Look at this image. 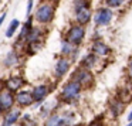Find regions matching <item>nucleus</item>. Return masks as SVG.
Segmentation results:
<instances>
[{"mask_svg": "<svg viewBox=\"0 0 132 126\" xmlns=\"http://www.w3.org/2000/svg\"><path fill=\"white\" fill-rule=\"evenodd\" d=\"M81 88H82V86H81L77 81H74V79L70 81V82H67L65 85H64L60 98L64 101V102H72V101H75L78 96H80Z\"/></svg>", "mask_w": 132, "mask_h": 126, "instance_id": "obj_1", "label": "nucleus"}, {"mask_svg": "<svg viewBox=\"0 0 132 126\" xmlns=\"http://www.w3.org/2000/svg\"><path fill=\"white\" fill-rule=\"evenodd\" d=\"M54 17V6L50 3H41L37 7V12H36V20L38 23L47 24L53 20Z\"/></svg>", "mask_w": 132, "mask_h": 126, "instance_id": "obj_2", "label": "nucleus"}, {"mask_svg": "<svg viewBox=\"0 0 132 126\" xmlns=\"http://www.w3.org/2000/svg\"><path fill=\"white\" fill-rule=\"evenodd\" d=\"M75 19L81 26L87 24L91 20V12L87 6L85 0H78L77 4H75Z\"/></svg>", "mask_w": 132, "mask_h": 126, "instance_id": "obj_3", "label": "nucleus"}, {"mask_svg": "<svg viewBox=\"0 0 132 126\" xmlns=\"http://www.w3.org/2000/svg\"><path fill=\"white\" fill-rule=\"evenodd\" d=\"M84 35H85V30L81 24H77V26L70 27V30L67 31V41L72 44V46H78L81 44Z\"/></svg>", "mask_w": 132, "mask_h": 126, "instance_id": "obj_4", "label": "nucleus"}, {"mask_svg": "<svg viewBox=\"0 0 132 126\" xmlns=\"http://www.w3.org/2000/svg\"><path fill=\"white\" fill-rule=\"evenodd\" d=\"M72 79L77 81L81 86H89L92 82H94V78H92V74L88 71L87 68H80L74 72L72 75Z\"/></svg>", "mask_w": 132, "mask_h": 126, "instance_id": "obj_5", "label": "nucleus"}, {"mask_svg": "<svg viewBox=\"0 0 132 126\" xmlns=\"http://www.w3.org/2000/svg\"><path fill=\"white\" fill-rule=\"evenodd\" d=\"M16 102L14 96H13L12 91L6 89V91H2L0 92V111L4 112V111H10L13 108V103Z\"/></svg>", "mask_w": 132, "mask_h": 126, "instance_id": "obj_6", "label": "nucleus"}, {"mask_svg": "<svg viewBox=\"0 0 132 126\" xmlns=\"http://www.w3.org/2000/svg\"><path fill=\"white\" fill-rule=\"evenodd\" d=\"M111 19H112L111 9H100L98 13L95 14V24L97 26H106V24H109Z\"/></svg>", "mask_w": 132, "mask_h": 126, "instance_id": "obj_7", "label": "nucleus"}, {"mask_svg": "<svg viewBox=\"0 0 132 126\" xmlns=\"http://www.w3.org/2000/svg\"><path fill=\"white\" fill-rule=\"evenodd\" d=\"M14 99H16V102H17L20 106H29V105H31V103L34 102L33 94L31 92H27V91L19 92V94L14 96Z\"/></svg>", "mask_w": 132, "mask_h": 126, "instance_id": "obj_8", "label": "nucleus"}, {"mask_svg": "<svg viewBox=\"0 0 132 126\" xmlns=\"http://www.w3.org/2000/svg\"><path fill=\"white\" fill-rule=\"evenodd\" d=\"M68 69H70V61L67 58H60L55 64V75L58 78H61L68 72Z\"/></svg>", "mask_w": 132, "mask_h": 126, "instance_id": "obj_9", "label": "nucleus"}, {"mask_svg": "<svg viewBox=\"0 0 132 126\" xmlns=\"http://www.w3.org/2000/svg\"><path fill=\"white\" fill-rule=\"evenodd\" d=\"M23 84H24L23 78L19 77V75H14V77H10L9 79L6 81V89L14 92V91H17L19 88H21V85H23Z\"/></svg>", "mask_w": 132, "mask_h": 126, "instance_id": "obj_10", "label": "nucleus"}, {"mask_svg": "<svg viewBox=\"0 0 132 126\" xmlns=\"http://www.w3.org/2000/svg\"><path fill=\"white\" fill-rule=\"evenodd\" d=\"M92 52H94L97 57H102V55H108L109 54V47L106 46L102 41H95L92 44Z\"/></svg>", "mask_w": 132, "mask_h": 126, "instance_id": "obj_11", "label": "nucleus"}, {"mask_svg": "<svg viewBox=\"0 0 132 126\" xmlns=\"http://www.w3.org/2000/svg\"><path fill=\"white\" fill-rule=\"evenodd\" d=\"M33 98H34V101H37V102H43L44 98L48 95V86L46 85H38L36 86L34 89H33Z\"/></svg>", "mask_w": 132, "mask_h": 126, "instance_id": "obj_12", "label": "nucleus"}, {"mask_svg": "<svg viewBox=\"0 0 132 126\" xmlns=\"http://www.w3.org/2000/svg\"><path fill=\"white\" fill-rule=\"evenodd\" d=\"M19 118H20V111L19 109H10L7 112L6 118H4V122L2 126H13L19 120Z\"/></svg>", "mask_w": 132, "mask_h": 126, "instance_id": "obj_13", "label": "nucleus"}, {"mask_svg": "<svg viewBox=\"0 0 132 126\" xmlns=\"http://www.w3.org/2000/svg\"><path fill=\"white\" fill-rule=\"evenodd\" d=\"M44 126H65V119L58 116V115H51V116L46 120Z\"/></svg>", "mask_w": 132, "mask_h": 126, "instance_id": "obj_14", "label": "nucleus"}, {"mask_svg": "<svg viewBox=\"0 0 132 126\" xmlns=\"http://www.w3.org/2000/svg\"><path fill=\"white\" fill-rule=\"evenodd\" d=\"M40 37H41V30L36 29V27H31V30H30L26 35V40L29 41V43H38Z\"/></svg>", "mask_w": 132, "mask_h": 126, "instance_id": "obj_15", "label": "nucleus"}, {"mask_svg": "<svg viewBox=\"0 0 132 126\" xmlns=\"http://www.w3.org/2000/svg\"><path fill=\"white\" fill-rule=\"evenodd\" d=\"M17 64H19L17 54H16L14 51L7 52L6 58H4V65H6V67H14V65H17Z\"/></svg>", "mask_w": 132, "mask_h": 126, "instance_id": "obj_16", "label": "nucleus"}, {"mask_svg": "<svg viewBox=\"0 0 132 126\" xmlns=\"http://www.w3.org/2000/svg\"><path fill=\"white\" fill-rule=\"evenodd\" d=\"M95 62H97V55L92 52V54H88L87 57H84L82 62H81V65H82V68H91V67L95 65Z\"/></svg>", "mask_w": 132, "mask_h": 126, "instance_id": "obj_17", "label": "nucleus"}, {"mask_svg": "<svg viewBox=\"0 0 132 126\" xmlns=\"http://www.w3.org/2000/svg\"><path fill=\"white\" fill-rule=\"evenodd\" d=\"M19 26H20V21H19L17 19H14V20H13L12 23L9 24V27H7V31H6V37H7V38H12L13 35H14V33L17 31Z\"/></svg>", "mask_w": 132, "mask_h": 126, "instance_id": "obj_18", "label": "nucleus"}, {"mask_svg": "<svg viewBox=\"0 0 132 126\" xmlns=\"http://www.w3.org/2000/svg\"><path fill=\"white\" fill-rule=\"evenodd\" d=\"M122 108H123V105L121 103V99L119 101L115 99L111 105V111H112V113H114V116H118L119 113H122Z\"/></svg>", "mask_w": 132, "mask_h": 126, "instance_id": "obj_19", "label": "nucleus"}, {"mask_svg": "<svg viewBox=\"0 0 132 126\" xmlns=\"http://www.w3.org/2000/svg\"><path fill=\"white\" fill-rule=\"evenodd\" d=\"M72 51H74V46L67 40L63 41V44H61V52L64 55H68V54H72Z\"/></svg>", "mask_w": 132, "mask_h": 126, "instance_id": "obj_20", "label": "nucleus"}, {"mask_svg": "<svg viewBox=\"0 0 132 126\" xmlns=\"http://www.w3.org/2000/svg\"><path fill=\"white\" fill-rule=\"evenodd\" d=\"M105 2L109 7H119L125 0H105Z\"/></svg>", "mask_w": 132, "mask_h": 126, "instance_id": "obj_21", "label": "nucleus"}, {"mask_svg": "<svg viewBox=\"0 0 132 126\" xmlns=\"http://www.w3.org/2000/svg\"><path fill=\"white\" fill-rule=\"evenodd\" d=\"M33 3H34V0H29V3H27V14H30V13H31Z\"/></svg>", "mask_w": 132, "mask_h": 126, "instance_id": "obj_22", "label": "nucleus"}, {"mask_svg": "<svg viewBox=\"0 0 132 126\" xmlns=\"http://www.w3.org/2000/svg\"><path fill=\"white\" fill-rule=\"evenodd\" d=\"M128 71H129V75L132 77V60L129 61V64H128Z\"/></svg>", "mask_w": 132, "mask_h": 126, "instance_id": "obj_23", "label": "nucleus"}, {"mask_svg": "<svg viewBox=\"0 0 132 126\" xmlns=\"http://www.w3.org/2000/svg\"><path fill=\"white\" fill-rule=\"evenodd\" d=\"M6 13H3V14L0 16V26H2V24H3V21H4V19H6Z\"/></svg>", "mask_w": 132, "mask_h": 126, "instance_id": "obj_24", "label": "nucleus"}, {"mask_svg": "<svg viewBox=\"0 0 132 126\" xmlns=\"http://www.w3.org/2000/svg\"><path fill=\"white\" fill-rule=\"evenodd\" d=\"M89 126H102V123H101V122H92Z\"/></svg>", "mask_w": 132, "mask_h": 126, "instance_id": "obj_25", "label": "nucleus"}, {"mask_svg": "<svg viewBox=\"0 0 132 126\" xmlns=\"http://www.w3.org/2000/svg\"><path fill=\"white\" fill-rule=\"evenodd\" d=\"M128 120H132V111H131V113H129V116H128Z\"/></svg>", "mask_w": 132, "mask_h": 126, "instance_id": "obj_26", "label": "nucleus"}, {"mask_svg": "<svg viewBox=\"0 0 132 126\" xmlns=\"http://www.w3.org/2000/svg\"><path fill=\"white\" fill-rule=\"evenodd\" d=\"M47 2H55V0H47Z\"/></svg>", "mask_w": 132, "mask_h": 126, "instance_id": "obj_27", "label": "nucleus"}, {"mask_svg": "<svg viewBox=\"0 0 132 126\" xmlns=\"http://www.w3.org/2000/svg\"><path fill=\"white\" fill-rule=\"evenodd\" d=\"M75 126H85V125H75Z\"/></svg>", "mask_w": 132, "mask_h": 126, "instance_id": "obj_28", "label": "nucleus"}, {"mask_svg": "<svg viewBox=\"0 0 132 126\" xmlns=\"http://www.w3.org/2000/svg\"><path fill=\"white\" fill-rule=\"evenodd\" d=\"M128 126H132V122H131V123H129V125H128Z\"/></svg>", "mask_w": 132, "mask_h": 126, "instance_id": "obj_29", "label": "nucleus"}, {"mask_svg": "<svg viewBox=\"0 0 132 126\" xmlns=\"http://www.w3.org/2000/svg\"><path fill=\"white\" fill-rule=\"evenodd\" d=\"M0 3H2V0H0Z\"/></svg>", "mask_w": 132, "mask_h": 126, "instance_id": "obj_30", "label": "nucleus"}, {"mask_svg": "<svg viewBox=\"0 0 132 126\" xmlns=\"http://www.w3.org/2000/svg\"><path fill=\"white\" fill-rule=\"evenodd\" d=\"M0 113H2V111H0Z\"/></svg>", "mask_w": 132, "mask_h": 126, "instance_id": "obj_31", "label": "nucleus"}]
</instances>
